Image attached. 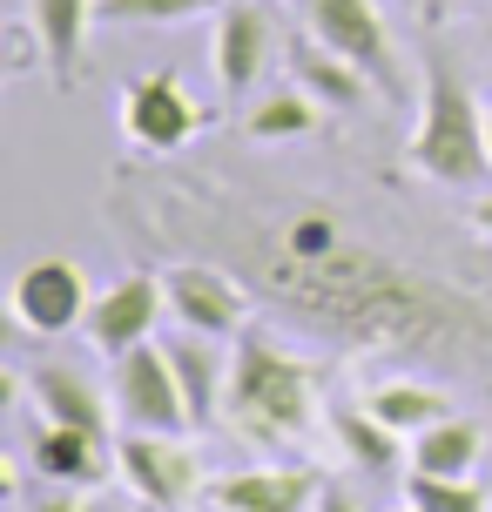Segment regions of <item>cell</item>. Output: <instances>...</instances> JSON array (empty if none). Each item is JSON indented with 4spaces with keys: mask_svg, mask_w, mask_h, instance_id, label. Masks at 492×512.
Masks as SVG:
<instances>
[{
    "mask_svg": "<svg viewBox=\"0 0 492 512\" xmlns=\"http://www.w3.org/2000/svg\"><path fill=\"white\" fill-rule=\"evenodd\" d=\"M41 512H115V506H102V499H88L81 486H68V499H48Z\"/></svg>",
    "mask_w": 492,
    "mask_h": 512,
    "instance_id": "cell-23",
    "label": "cell"
},
{
    "mask_svg": "<svg viewBox=\"0 0 492 512\" xmlns=\"http://www.w3.org/2000/svg\"><path fill=\"white\" fill-rule=\"evenodd\" d=\"M412 169L445 182V189H479L492 169L486 115L472 108L466 81L445 61H432V75H425V102H418V128H412Z\"/></svg>",
    "mask_w": 492,
    "mask_h": 512,
    "instance_id": "cell-2",
    "label": "cell"
},
{
    "mask_svg": "<svg viewBox=\"0 0 492 512\" xmlns=\"http://www.w3.org/2000/svg\"><path fill=\"white\" fill-rule=\"evenodd\" d=\"M34 472L48 479V486H95L115 452H108V432H81V425H41L34 432Z\"/></svg>",
    "mask_w": 492,
    "mask_h": 512,
    "instance_id": "cell-13",
    "label": "cell"
},
{
    "mask_svg": "<svg viewBox=\"0 0 492 512\" xmlns=\"http://www.w3.org/2000/svg\"><path fill=\"white\" fill-rule=\"evenodd\" d=\"M405 506H418V512H486V492L472 486V479H445V472H418L412 465Z\"/></svg>",
    "mask_w": 492,
    "mask_h": 512,
    "instance_id": "cell-22",
    "label": "cell"
},
{
    "mask_svg": "<svg viewBox=\"0 0 492 512\" xmlns=\"http://www.w3.org/2000/svg\"><path fill=\"white\" fill-rule=\"evenodd\" d=\"M115 472L135 506L149 512H182L203 486V465L182 445V432H122L115 438Z\"/></svg>",
    "mask_w": 492,
    "mask_h": 512,
    "instance_id": "cell-5",
    "label": "cell"
},
{
    "mask_svg": "<svg viewBox=\"0 0 492 512\" xmlns=\"http://www.w3.org/2000/svg\"><path fill=\"white\" fill-rule=\"evenodd\" d=\"M405 512H418V506H405Z\"/></svg>",
    "mask_w": 492,
    "mask_h": 512,
    "instance_id": "cell-28",
    "label": "cell"
},
{
    "mask_svg": "<svg viewBox=\"0 0 492 512\" xmlns=\"http://www.w3.org/2000/svg\"><path fill=\"white\" fill-rule=\"evenodd\" d=\"M162 310H169V290H162V277H122L108 283L102 297L88 304V317H81V337H88V351H102V358H122V351H135V344H149L162 324Z\"/></svg>",
    "mask_w": 492,
    "mask_h": 512,
    "instance_id": "cell-8",
    "label": "cell"
},
{
    "mask_svg": "<svg viewBox=\"0 0 492 512\" xmlns=\"http://www.w3.org/2000/svg\"><path fill=\"white\" fill-rule=\"evenodd\" d=\"M270 7L257 0H236V7H216V27H209V68L223 81V95H250L270 68Z\"/></svg>",
    "mask_w": 492,
    "mask_h": 512,
    "instance_id": "cell-10",
    "label": "cell"
},
{
    "mask_svg": "<svg viewBox=\"0 0 492 512\" xmlns=\"http://www.w3.org/2000/svg\"><path fill=\"white\" fill-rule=\"evenodd\" d=\"M479 230L492 236V196H486V203H479Z\"/></svg>",
    "mask_w": 492,
    "mask_h": 512,
    "instance_id": "cell-25",
    "label": "cell"
},
{
    "mask_svg": "<svg viewBox=\"0 0 492 512\" xmlns=\"http://www.w3.org/2000/svg\"><path fill=\"white\" fill-rule=\"evenodd\" d=\"M250 135L257 142H290V135H311L317 128V102L304 95V88H284V95H270V102H257L250 108Z\"/></svg>",
    "mask_w": 492,
    "mask_h": 512,
    "instance_id": "cell-21",
    "label": "cell"
},
{
    "mask_svg": "<svg viewBox=\"0 0 492 512\" xmlns=\"http://www.w3.org/2000/svg\"><path fill=\"white\" fill-rule=\"evenodd\" d=\"M324 492V472L311 465H257V472H230L203 492L209 512H311Z\"/></svg>",
    "mask_w": 492,
    "mask_h": 512,
    "instance_id": "cell-11",
    "label": "cell"
},
{
    "mask_svg": "<svg viewBox=\"0 0 492 512\" xmlns=\"http://www.w3.org/2000/svg\"><path fill=\"white\" fill-rule=\"evenodd\" d=\"M108 398H115V425L122 432H196L189 425V398L169 364V344H135L122 358H108Z\"/></svg>",
    "mask_w": 492,
    "mask_h": 512,
    "instance_id": "cell-3",
    "label": "cell"
},
{
    "mask_svg": "<svg viewBox=\"0 0 492 512\" xmlns=\"http://www.w3.org/2000/svg\"><path fill=\"white\" fill-rule=\"evenodd\" d=\"M27 391H34V405H41V418H48V425L108 432V418H115V405H108V398L81 378V371H68V364H34V371H27Z\"/></svg>",
    "mask_w": 492,
    "mask_h": 512,
    "instance_id": "cell-15",
    "label": "cell"
},
{
    "mask_svg": "<svg viewBox=\"0 0 492 512\" xmlns=\"http://www.w3.org/2000/svg\"><path fill=\"white\" fill-rule=\"evenodd\" d=\"M223 0H95V21L102 27H129V34H156V27L196 21V14H216Z\"/></svg>",
    "mask_w": 492,
    "mask_h": 512,
    "instance_id": "cell-20",
    "label": "cell"
},
{
    "mask_svg": "<svg viewBox=\"0 0 492 512\" xmlns=\"http://www.w3.org/2000/svg\"><path fill=\"white\" fill-rule=\"evenodd\" d=\"M223 337H203V331H182L169 337V364L182 378V398H189V425L209 432L223 418V384H230V351H216Z\"/></svg>",
    "mask_w": 492,
    "mask_h": 512,
    "instance_id": "cell-12",
    "label": "cell"
},
{
    "mask_svg": "<svg viewBox=\"0 0 492 512\" xmlns=\"http://www.w3.org/2000/svg\"><path fill=\"white\" fill-rule=\"evenodd\" d=\"M27 27L41 41L48 75L68 88L81 68V48H88V27H95V0H27Z\"/></svg>",
    "mask_w": 492,
    "mask_h": 512,
    "instance_id": "cell-14",
    "label": "cell"
},
{
    "mask_svg": "<svg viewBox=\"0 0 492 512\" xmlns=\"http://www.w3.org/2000/svg\"><path fill=\"white\" fill-rule=\"evenodd\" d=\"M432 7H445V0H432Z\"/></svg>",
    "mask_w": 492,
    "mask_h": 512,
    "instance_id": "cell-27",
    "label": "cell"
},
{
    "mask_svg": "<svg viewBox=\"0 0 492 512\" xmlns=\"http://www.w3.org/2000/svg\"><path fill=\"white\" fill-rule=\"evenodd\" d=\"M311 512H364V506H358V499H351V492L324 486V492H317V506H311Z\"/></svg>",
    "mask_w": 492,
    "mask_h": 512,
    "instance_id": "cell-24",
    "label": "cell"
},
{
    "mask_svg": "<svg viewBox=\"0 0 492 512\" xmlns=\"http://www.w3.org/2000/svg\"><path fill=\"white\" fill-rule=\"evenodd\" d=\"M169 317L182 331H203V337H243L250 331V297L236 283L230 263H176L169 277Z\"/></svg>",
    "mask_w": 492,
    "mask_h": 512,
    "instance_id": "cell-7",
    "label": "cell"
},
{
    "mask_svg": "<svg viewBox=\"0 0 492 512\" xmlns=\"http://www.w3.org/2000/svg\"><path fill=\"white\" fill-rule=\"evenodd\" d=\"M486 149H492V108H486Z\"/></svg>",
    "mask_w": 492,
    "mask_h": 512,
    "instance_id": "cell-26",
    "label": "cell"
},
{
    "mask_svg": "<svg viewBox=\"0 0 492 512\" xmlns=\"http://www.w3.org/2000/svg\"><path fill=\"white\" fill-rule=\"evenodd\" d=\"M331 432H337V452L358 465V472H391L398 459H412V438H398L371 405L331 411Z\"/></svg>",
    "mask_w": 492,
    "mask_h": 512,
    "instance_id": "cell-17",
    "label": "cell"
},
{
    "mask_svg": "<svg viewBox=\"0 0 492 512\" xmlns=\"http://www.w3.org/2000/svg\"><path fill=\"white\" fill-rule=\"evenodd\" d=\"M203 128V102L182 88V75H135L122 88V135L142 155H176L189 135Z\"/></svg>",
    "mask_w": 492,
    "mask_h": 512,
    "instance_id": "cell-6",
    "label": "cell"
},
{
    "mask_svg": "<svg viewBox=\"0 0 492 512\" xmlns=\"http://www.w3.org/2000/svg\"><path fill=\"white\" fill-rule=\"evenodd\" d=\"M479 452H486V432L472 418H439L432 432L412 438V465L418 472H445V479H472Z\"/></svg>",
    "mask_w": 492,
    "mask_h": 512,
    "instance_id": "cell-18",
    "label": "cell"
},
{
    "mask_svg": "<svg viewBox=\"0 0 492 512\" xmlns=\"http://www.w3.org/2000/svg\"><path fill=\"white\" fill-rule=\"evenodd\" d=\"M304 34L324 41L331 54H344L351 68L371 75V88L398 95L405 88V68H398V48H391V27L371 0H304Z\"/></svg>",
    "mask_w": 492,
    "mask_h": 512,
    "instance_id": "cell-4",
    "label": "cell"
},
{
    "mask_svg": "<svg viewBox=\"0 0 492 512\" xmlns=\"http://www.w3.org/2000/svg\"><path fill=\"white\" fill-rule=\"evenodd\" d=\"M88 277H81L68 256H34L21 277H14V324L34 337H61V331H81L88 317Z\"/></svg>",
    "mask_w": 492,
    "mask_h": 512,
    "instance_id": "cell-9",
    "label": "cell"
},
{
    "mask_svg": "<svg viewBox=\"0 0 492 512\" xmlns=\"http://www.w3.org/2000/svg\"><path fill=\"white\" fill-rule=\"evenodd\" d=\"M290 75H297V88L324 108H364V95H371V75L351 68L344 54H331L324 41H311V34L290 48Z\"/></svg>",
    "mask_w": 492,
    "mask_h": 512,
    "instance_id": "cell-16",
    "label": "cell"
},
{
    "mask_svg": "<svg viewBox=\"0 0 492 512\" xmlns=\"http://www.w3.org/2000/svg\"><path fill=\"white\" fill-rule=\"evenodd\" d=\"M324 418V364L297 358L263 331H243L230 351V384H223V425L257 452H290L304 445Z\"/></svg>",
    "mask_w": 492,
    "mask_h": 512,
    "instance_id": "cell-1",
    "label": "cell"
},
{
    "mask_svg": "<svg viewBox=\"0 0 492 512\" xmlns=\"http://www.w3.org/2000/svg\"><path fill=\"white\" fill-rule=\"evenodd\" d=\"M364 405L385 418L398 438H418V432H432L439 418H452V405H445V391H432V384H412V378H391V384H378Z\"/></svg>",
    "mask_w": 492,
    "mask_h": 512,
    "instance_id": "cell-19",
    "label": "cell"
}]
</instances>
